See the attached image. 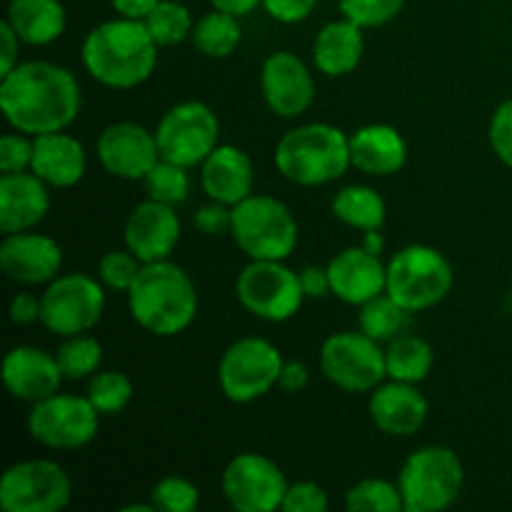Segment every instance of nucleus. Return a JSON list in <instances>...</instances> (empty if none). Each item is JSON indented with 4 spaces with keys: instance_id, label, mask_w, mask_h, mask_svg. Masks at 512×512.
<instances>
[{
    "instance_id": "6",
    "label": "nucleus",
    "mask_w": 512,
    "mask_h": 512,
    "mask_svg": "<svg viewBox=\"0 0 512 512\" xmlns=\"http://www.w3.org/2000/svg\"><path fill=\"white\" fill-rule=\"evenodd\" d=\"M230 238L250 260H288L300 240L295 215L273 195H248L233 205Z\"/></svg>"
},
{
    "instance_id": "28",
    "label": "nucleus",
    "mask_w": 512,
    "mask_h": 512,
    "mask_svg": "<svg viewBox=\"0 0 512 512\" xmlns=\"http://www.w3.org/2000/svg\"><path fill=\"white\" fill-rule=\"evenodd\" d=\"M5 20L23 45H50L65 33L68 13L60 0H10Z\"/></svg>"
},
{
    "instance_id": "49",
    "label": "nucleus",
    "mask_w": 512,
    "mask_h": 512,
    "mask_svg": "<svg viewBox=\"0 0 512 512\" xmlns=\"http://www.w3.org/2000/svg\"><path fill=\"white\" fill-rule=\"evenodd\" d=\"M0 43H3V50H0V78H3L20 63V45H23L8 20L0 23Z\"/></svg>"
},
{
    "instance_id": "4",
    "label": "nucleus",
    "mask_w": 512,
    "mask_h": 512,
    "mask_svg": "<svg viewBox=\"0 0 512 512\" xmlns=\"http://www.w3.org/2000/svg\"><path fill=\"white\" fill-rule=\"evenodd\" d=\"M275 168L303 188L335 183L348 173L350 135L330 123H305L288 130L275 145Z\"/></svg>"
},
{
    "instance_id": "45",
    "label": "nucleus",
    "mask_w": 512,
    "mask_h": 512,
    "mask_svg": "<svg viewBox=\"0 0 512 512\" xmlns=\"http://www.w3.org/2000/svg\"><path fill=\"white\" fill-rule=\"evenodd\" d=\"M193 223H195V228L205 235L230 233V223H233V208L210 200L208 205H203V208L195 210Z\"/></svg>"
},
{
    "instance_id": "41",
    "label": "nucleus",
    "mask_w": 512,
    "mask_h": 512,
    "mask_svg": "<svg viewBox=\"0 0 512 512\" xmlns=\"http://www.w3.org/2000/svg\"><path fill=\"white\" fill-rule=\"evenodd\" d=\"M30 160H33V135L13 130L0 138V173L30 170Z\"/></svg>"
},
{
    "instance_id": "34",
    "label": "nucleus",
    "mask_w": 512,
    "mask_h": 512,
    "mask_svg": "<svg viewBox=\"0 0 512 512\" xmlns=\"http://www.w3.org/2000/svg\"><path fill=\"white\" fill-rule=\"evenodd\" d=\"M55 358H58L65 380L93 378L98 373L100 363H103V345L90 333L70 335V338H63V343L58 345Z\"/></svg>"
},
{
    "instance_id": "14",
    "label": "nucleus",
    "mask_w": 512,
    "mask_h": 512,
    "mask_svg": "<svg viewBox=\"0 0 512 512\" xmlns=\"http://www.w3.org/2000/svg\"><path fill=\"white\" fill-rule=\"evenodd\" d=\"M100 413L88 398L55 393L33 403L28 413V433L35 443L50 450H80L98 435Z\"/></svg>"
},
{
    "instance_id": "23",
    "label": "nucleus",
    "mask_w": 512,
    "mask_h": 512,
    "mask_svg": "<svg viewBox=\"0 0 512 512\" xmlns=\"http://www.w3.org/2000/svg\"><path fill=\"white\" fill-rule=\"evenodd\" d=\"M50 213V185L33 170L0 175V230L3 235L33 230Z\"/></svg>"
},
{
    "instance_id": "15",
    "label": "nucleus",
    "mask_w": 512,
    "mask_h": 512,
    "mask_svg": "<svg viewBox=\"0 0 512 512\" xmlns=\"http://www.w3.org/2000/svg\"><path fill=\"white\" fill-rule=\"evenodd\" d=\"M288 478L275 460L260 453H240L225 465L220 488L225 500L238 512L283 510Z\"/></svg>"
},
{
    "instance_id": "21",
    "label": "nucleus",
    "mask_w": 512,
    "mask_h": 512,
    "mask_svg": "<svg viewBox=\"0 0 512 512\" xmlns=\"http://www.w3.org/2000/svg\"><path fill=\"white\" fill-rule=\"evenodd\" d=\"M325 268L330 275V290L343 303L360 308L375 295L385 293L388 263H383L378 253H370L363 245L340 250L338 255L330 258Z\"/></svg>"
},
{
    "instance_id": "53",
    "label": "nucleus",
    "mask_w": 512,
    "mask_h": 512,
    "mask_svg": "<svg viewBox=\"0 0 512 512\" xmlns=\"http://www.w3.org/2000/svg\"><path fill=\"white\" fill-rule=\"evenodd\" d=\"M510 298H512V283H510Z\"/></svg>"
},
{
    "instance_id": "46",
    "label": "nucleus",
    "mask_w": 512,
    "mask_h": 512,
    "mask_svg": "<svg viewBox=\"0 0 512 512\" xmlns=\"http://www.w3.org/2000/svg\"><path fill=\"white\" fill-rule=\"evenodd\" d=\"M8 315H10V320H13V325L38 323L40 320V295L28 293V290L18 293L13 300H10Z\"/></svg>"
},
{
    "instance_id": "22",
    "label": "nucleus",
    "mask_w": 512,
    "mask_h": 512,
    "mask_svg": "<svg viewBox=\"0 0 512 512\" xmlns=\"http://www.w3.org/2000/svg\"><path fill=\"white\" fill-rule=\"evenodd\" d=\"M65 380L55 353L35 348V345H18L3 358V383L5 390L15 400L38 403L60 393V383Z\"/></svg>"
},
{
    "instance_id": "2",
    "label": "nucleus",
    "mask_w": 512,
    "mask_h": 512,
    "mask_svg": "<svg viewBox=\"0 0 512 512\" xmlns=\"http://www.w3.org/2000/svg\"><path fill=\"white\" fill-rule=\"evenodd\" d=\"M158 50L143 20L118 15L85 35L80 58L95 83L110 90H133L155 73Z\"/></svg>"
},
{
    "instance_id": "37",
    "label": "nucleus",
    "mask_w": 512,
    "mask_h": 512,
    "mask_svg": "<svg viewBox=\"0 0 512 512\" xmlns=\"http://www.w3.org/2000/svg\"><path fill=\"white\" fill-rule=\"evenodd\" d=\"M190 168H183L178 163H170V160L160 158L155 163V168L145 175L143 185L148 198L158 200V203L165 205H183L185 200L190 198Z\"/></svg>"
},
{
    "instance_id": "24",
    "label": "nucleus",
    "mask_w": 512,
    "mask_h": 512,
    "mask_svg": "<svg viewBox=\"0 0 512 512\" xmlns=\"http://www.w3.org/2000/svg\"><path fill=\"white\" fill-rule=\"evenodd\" d=\"M200 185L208 200L228 208L238 205L255 188V165L243 148L220 143L200 165Z\"/></svg>"
},
{
    "instance_id": "39",
    "label": "nucleus",
    "mask_w": 512,
    "mask_h": 512,
    "mask_svg": "<svg viewBox=\"0 0 512 512\" xmlns=\"http://www.w3.org/2000/svg\"><path fill=\"white\" fill-rule=\"evenodd\" d=\"M408 0H338L343 18L353 20L363 30L383 28L403 13Z\"/></svg>"
},
{
    "instance_id": "44",
    "label": "nucleus",
    "mask_w": 512,
    "mask_h": 512,
    "mask_svg": "<svg viewBox=\"0 0 512 512\" xmlns=\"http://www.w3.org/2000/svg\"><path fill=\"white\" fill-rule=\"evenodd\" d=\"M318 8V0H263V10L283 25H295L308 20Z\"/></svg>"
},
{
    "instance_id": "10",
    "label": "nucleus",
    "mask_w": 512,
    "mask_h": 512,
    "mask_svg": "<svg viewBox=\"0 0 512 512\" xmlns=\"http://www.w3.org/2000/svg\"><path fill=\"white\" fill-rule=\"evenodd\" d=\"M240 305L265 323H285L303 308L300 275L285 260H250L235 280Z\"/></svg>"
},
{
    "instance_id": "20",
    "label": "nucleus",
    "mask_w": 512,
    "mask_h": 512,
    "mask_svg": "<svg viewBox=\"0 0 512 512\" xmlns=\"http://www.w3.org/2000/svg\"><path fill=\"white\" fill-rule=\"evenodd\" d=\"M368 413L375 428L390 438H413L430 415V403L413 383L390 380L370 393Z\"/></svg>"
},
{
    "instance_id": "33",
    "label": "nucleus",
    "mask_w": 512,
    "mask_h": 512,
    "mask_svg": "<svg viewBox=\"0 0 512 512\" xmlns=\"http://www.w3.org/2000/svg\"><path fill=\"white\" fill-rule=\"evenodd\" d=\"M145 28L150 30L155 43L160 48H170L193 35L195 20L188 5L178 3V0H160L153 10L143 18Z\"/></svg>"
},
{
    "instance_id": "5",
    "label": "nucleus",
    "mask_w": 512,
    "mask_h": 512,
    "mask_svg": "<svg viewBox=\"0 0 512 512\" xmlns=\"http://www.w3.org/2000/svg\"><path fill=\"white\" fill-rule=\"evenodd\" d=\"M465 485V465L448 445H425L405 458L398 488L405 512L448 510Z\"/></svg>"
},
{
    "instance_id": "11",
    "label": "nucleus",
    "mask_w": 512,
    "mask_h": 512,
    "mask_svg": "<svg viewBox=\"0 0 512 512\" xmlns=\"http://www.w3.org/2000/svg\"><path fill=\"white\" fill-rule=\"evenodd\" d=\"M380 345L363 330L328 335L320 345V373L345 393H373L388 378Z\"/></svg>"
},
{
    "instance_id": "25",
    "label": "nucleus",
    "mask_w": 512,
    "mask_h": 512,
    "mask_svg": "<svg viewBox=\"0 0 512 512\" xmlns=\"http://www.w3.org/2000/svg\"><path fill=\"white\" fill-rule=\"evenodd\" d=\"M30 170L50 188H73L85 178L88 155L83 143L65 130L35 135Z\"/></svg>"
},
{
    "instance_id": "3",
    "label": "nucleus",
    "mask_w": 512,
    "mask_h": 512,
    "mask_svg": "<svg viewBox=\"0 0 512 512\" xmlns=\"http://www.w3.org/2000/svg\"><path fill=\"white\" fill-rule=\"evenodd\" d=\"M125 295L135 323L155 338L185 333L198 315L200 300L193 278L170 258L143 263L133 288Z\"/></svg>"
},
{
    "instance_id": "7",
    "label": "nucleus",
    "mask_w": 512,
    "mask_h": 512,
    "mask_svg": "<svg viewBox=\"0 0 512 512\" xmlns=\"http://www.w3.org/2000/svg\"><path fill=\"white\" fill-rule=\"evenodd\" d=\"M453 283V265L433 245H405L388 260L385 293L408 313H423L443 303Z\"/></svg>"
},
{
    "instance_id": "12",
    "label": "nucleus",
    "mask_w": 512,
    "mask_h": 512,
    "mask_svg": "<svg viewBox=\"0 0 512 512\" xmlns=\"http://www.w3.org/2000/svg\"><path fill=\"white\" fill-rule=\"evenodd\" d=\"M70 500V475L55 460H20L0 478V508L5 512H60Z\"/></svg>"
},
{
    "instance_id": "42",
    "label": "nucleus",
    "mask_w": 512,
    "mask_h": 512,
    "mask_svg": "<svg viewBox=\"0 0 512 512\" xmlns=\"http://www.w3.org/2000/svg\"><path fill=\"white\" fill-rule=\"evenodd\" d=\"M285 512H328L330 498L325 493L323 485L313 483V480H303V483H290L288 493L283 500Z\"/></svg>"
},
{
    "instance_id": "31",
    "label": "nucleus",
    "mask_w": 512,
    "mask_h": 512,
    "mask_svg": "<svg viewBox=\"0 0 512 512\" xmlns=\"http://www.w3.org/2000/svg\"><path fill=\"white\" fill-rule=\"evenodd\" d=\"M195 50L205 58H230L238 50L240 40H243V28H240V18L225 10L213 8L205 13L203 18L195 20L193 35Z\"/></svg>"
},
{
    "instance_id": "43",
    "label": "nucleus",
    "mask_w": 512,
    "mask_h": 512,
    "mask_svg": "<svg viewBox=\"0 0 512 512\" xmlns=\"http://www.w3.org/2000/svg\"><path fill=\"white\" fill-rule=\"evenodd\" d=\"M488 138L490 148L498 155L500 163L508 165L512 170V98L503 100V103L495 108L488 125Z\"/></svg>"
},
{
    "instance_id": "35",
    "label": "nucleus",
    "mask_w": 512,
    "mask_h": 512,
    "mask_svg": "<svg viewBox=\"0 0 512 512\" xmlns=\"http://www.w3.org/2000/svg\"><path fill=\"white\" fill-rule=\"evenodd\" d=\"M133 393V380L128 375L120 373V370H103V373H95L90 378L85 398L93 403L100 418H115L128 408Z\"/></svg>"
},
{
    "instance_id": "36",
    "label": "nucleus",
    "mask_w": 512,
    "mask_h": 512,
    "mask_svg": "<svg viewBox=\"0 0 512 512\" xmlns=\"http://www.w3.org/2000/svg\"><path fill=\"white\" fill-rule=\"evenodd\" d=\"M345 508L350 512H405L398 483L380 478H365L345 493Z\"/></svg>"
},
{
    "instance_id": "18",
    "label": "nucleus",
    "mask_w": 512,
    "mask_h": 512,
    "mask_svg": "<svg viewBox=\"0 0 512 512\" xmlns=\"http://www.w3.org/2000/svg\"><path fill=\"white\" fill-rule=\"evenodd\" d=\"M0 268L18 285H48L63 268V248L55 238L35 230L10 233L0 243Z\"/></svg>"
},
{
    "instance_id": "47",
    "label": "nucleus",
    "mask_w": 512,
    "mask_h": 512,
    "mask_svg": "<svg viewBox=\"0 0 512 512\" xmlns=\"http://www.w3.org/2000/svg\"><path fill=\"white\" fill-rule=\"evenodd\" d=\"M300 285H303V293L305 298H325V295H333L330 290V275L328 268H320V265H305L300 270Z\"/></svg>"
},
{
    "instance_id": "32",
    "label": "nucleus",
    "mask_w": 512,
    "mask_h": 512,
    "mask_svg": "<svg viewBox=\"0 0 512 512\" xmlns=\"http://www.w3.org/2000/svg\"><path fill=\"white\" fill-rule=\"evenodd\" d=\"M408 310L400 303H395L388 293L375 295L373 300L360 305L358 325L365 335H370L378 343H390L398 338L408 325Z\"/></svg>"
},
{
    "instance_id": "38",
    "label": "nucleus",
    "mask_w": 512,
    "mask_h": 512,
    "mask_svg": "<svg viewBox=\"0 0 512 512\" xmlns=\"http://www.w3.org/2000/svg\"><path fill=\"white\" fill-rule=\"evenodd\" d=\"M150 503L158 512H193L200 505V490L188 478L168 475L153 485Z\"/></svg>"
},
{
    "instance_id": "51",
    "label": "nucleus",
    "mask_w": 512,
    "mask_h": 512,
    "mask_svg": "<svg viewBox=\"0 0 512 512\" xmlns=\"http://www.w3.org/2000/svg\"><path fill=\"white\" fill-rule=\"evenodd\" d=\"M210 8L225 10V13H233L238 18H245V15L253 13L255 8L263 5V0H208Z\"/></svg>"
},
{
    "instance_id": "30",
    "label": "nucleus",
    "mask_w": 512,
    "mask_h": 512,
    "mask_svg": "<svg viewBox=\"0 0 512 512\" xmlns=\"http://www.w3.org/2000/svg\"><path fill=\"white\" fill-rule=\"evenodd\" d=\"M435 365L433 345L418 335L400 333L385 348V368H388L390 380L400 383H423Z\"/></svg>"
},
{
    "instance_id": "8",
    "label": "nucleus",
    "mask_w": 512,
    "mask_h": 512,
    "mask_svg": "<svg viewBox=\"0 0 512 512\" xmlns=\"http://www.w3.org/2000/svg\"><path fill=\"white\" fill-rule=\"evenodd\" d=\"M283 355L270 340L248 335L228 345L218 363L220 393L235 405H248L278 388Z\"/></svg>"
},
{
    "instance_id": "13",
    "label": "nucleus",
    "mask_w": 512,
    "mask_h": 512,
    "mask_svg": "<svg viewBox=\"0 0 512 512\" xmlns=\"http://www.w3.org/2000/svg\"><path fill=\"white\" fill-rule=\"evenodd\" d=\"M155 138L160 158L183 168H198L220 145V120L210 105L183 100L158 120Z\"/></svg>"
},
{
    "instance_id": "9",
    "label": "nucleus",
    "mask_w": 512,
    "mask_h": 512,
    "mask_svg": "<svg viewBox=\"0 0 512 512\" xmlns=\"http://www.w3.org/2000/svg\"><path fill=\"white\" fill-rule=\"evenodd\" d=\"M105 290L93 275H58L40 293V323L58 338L90 333L105 313Z\"/></svg>"
},
{
    "instance_id": "1",
    "label": "nucleus",
    "mask_w": 512,
    "mask_h": 512,
    "mask_svg": "<svg viewBox=\"0 0 512 512\" xmlns=\"http://www.w3.org/2000/svg\"><path fill=\"white\" fill-rule=\"evenodd\" d=\"M83 108L80 83L68 68L50 60H25L0 78L5 123L25 135L68 130Z\"/></svg>"
},
{
    "instance_id": "40",
    "label": "nucleus",
    "mask_w": 512,
    "mask_h": 512,
    "mask_svg": "<svg viewBox=\"0 0 512 512\" xmlns=\"http://www.w3.org/2000/svg\"><path fill=\"white\" fill-rule=\"evenodd\" d=\"M143 263L138 260V255L125 250H108L103 258L98 260V280L108 290L115 293H128L133 288L135 278H138Z\"/></svg>"
},
{
    "instance_id": "27",
    "label": "nucleus",
    "mask_w": 512,
    "mask_h": 512,
    "mask_svg": "<svg viewBox=\"0 0 512 512\" xmlns=\"http://www.w3.org/2000/svg\"><path fill=\"white\" fill-rule=\"evenodd\" d=\"M365 53V35L353 20L340 18L323 25L315 35L313 63L325 78H343L360 65Z\"/></svg>"
},
{
    "instance_id": "16",
    "label": "nucleus",
    "mask_w": 512,
    "mask_h": 512,
    "mask_svg": "<svg viewBox=\"0 0 512 512\" xmlns=\"http://www.w3.org/2000/svg\"><path fill=\"white\" fill-rule=\"evenodd\" d=\"M95 155H98L105 173L113 175V178L130 180V183L140 180L143 183L145 175L160 160V148L155 130L150 133L145 125L123 120V123L108 125L98 135Z\"/></svg>"
},
{
    "instance_id": "52",
    "label": "nucleus",
    "mask_w": 512,
    "mask_h": 512,
    "mask_svg": "<svg viewBox=\"0 0 512 512\" xmlns=\"http://www.w3.org/2000/svg\"><path fill=\"white\" fill-rule=\"evenodd\" d=\"M383 245H385V240H383V235H380V230H368V233H365V238H363V248H368L370 253H383Z\"/></svg>"
},
{
    "instance_id": "17",
    "label": "nucleus",
    "mask_w": 512,
    "mask_h": 512,
    "mask_svg": "<svg viewBox=\"0 0 512 512\" xmlns=\"http://www.w3.org/2000/svg\"><path fill=\"white\" fill-rule=\"evenodd\" d=\"M260 93L273 115L285 120L308 113L315 100V78L290 50H275L260 68Z\"/></svg>"
},
{
    "instance_id": "50",
    "label": "nucleus",
    "mask_w": 512,
    "mask_h": 512,
    "mask_svg": "<svg viewBox=\"0 0 512 512\" xmlns=\"http://www.w3.org/2000/svg\"><path fill=\"white\" fill-rule=\"evenodd\" d=\"M158 3L160 0H110L115 13L125 15V18H140V20H143Z\"/></svg>"
},
{
    "instance_id": "48",
    "label": "nucleus",
    "mask_w": 512,
    "mask_h": 512,
    "mask_svg": "<svg viewBox=\"0 0 512 512\" xmlns=\"http://www.w3.org/2000/svg\"><path fill=\"white\" fill-rule=\"evenodd\" d=\"M310 385V370L308 365L300 363V360H285L283 370H280V380H278V388L283 393H303L305 388Z\"/></svg>"
},
{
    "instance_id": "29",
    "label": "nucleus",
    "mask_w": 512,
    "mask_h": 512,
    "mask_svg": "<svg viewBox=\"0 0 512 512\" xmlns=\"http://www.w3.org/2000/svg\"><path fill=\"white\" fill-rule=\"evenodd\" d=\"M335 220L355 230H380L388 218V208H385L383 195L370 185H345L333 195L330 203Z\"/></svg>"
},
{
    "instance_id": "26",
    "label": "nucleus",
    "mask_w": 512,
    "mask_h": 512,
    "mask_svg": "<svg viewBox=\"0 0 512 512\" xmlns=\"http://www.w3.org/2000/svg\"><path fill=\"white\" fill-rule=\"evenodd\" d=\"M350 163L365 175L388 178L400 173L408 163V143L393 125H363L350 135Z\"/></svg>"
},
{
    "instance_id": "19",
    "label": "nucleus",
    "mask_w": 512,
    "mask_h": 512,
    "mask_svg": "<svg viewBox=\"0 0 512 512\" xmlns=\"http://www.w3.org/2000/svg\"><path fill=\"white\" fill-rule=\"evenodd\" d=\"M180 218L173 205L148 198L135 205L125 223V248L138 255L140 263L168 260L180 243Z\"/></svg>"
}]
</instances>
